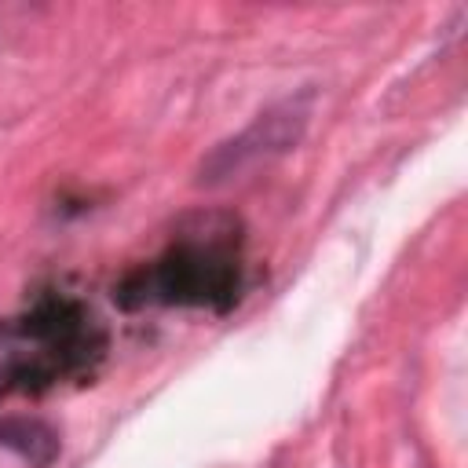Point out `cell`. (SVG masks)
<instances>
[{
	"label": "cell",
	"instance_id": "obj_1",
	"mask_svg": "<svg viewBox=\"0 0 468 468\" xmlns=\"http://www.w3.org/2000/svg\"><path fill=\"white\" fill-rule=\"evenodd\" d=\"M249 289L245 227L230 212L190 216L179 234L146 263L121 274L113 303L121 311L179 307L230 314Z\"/></svg>",
	"mask_w": 468,
	"mask_h": 468
},
{
	"label": "cell",
	"instance_id": "obj_2",
	"mask_svg": "<svg viewBox=\"0 0 468 468\" xmlns=\"http://www.w3.org/2000/svg\"><path fill=\"white\" fill-rule=\"evenodd\" d=\"M110 351V329L73 292L40 289L0 322V402L91 380Z\"/></svg>",
	"mask_w": 468,
	"mask_h": 468
},
{
	"label": "cell",
	"instance_id": "obj_3",
	"mask_svg": "<svg viewBox=\"0 0 468 468\" xmlns=\"http://www.w3.org/2000/svg\"><path fill=\"white\" fill-rule=\"evenodd\" d=\"M311 102H314V91L303 88V91L285 95V99L271 102L267 110H260L249 128H241L238 135H230L208 150V157L197 168L201 172L197 179L205 186H216L260 161H274V157L296 150L307 132V121H311Z\"/></svg>",
	"mask_w": 468,
	"mask_h": 468
},
{
	"label": "cell",
	"instance_id": "obj_4",
	"mask_svg": "<svg viewBox=\"0 0 468 468\" xmlns=\"http://www.w3.org/2000/svg\"><path fill=\"white\" fill-rule=\"evenodd\" d=\"M0 446L18 453L29 468H51L58 457V435L44 420L33 417H4L0 420Z\"/></svg>",
	"mask_w": 468,
	"mask_h": 468
}]
</instances>
